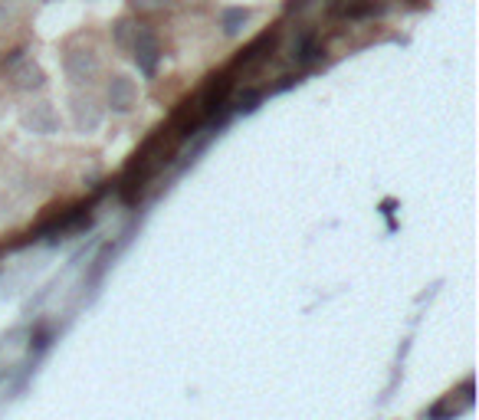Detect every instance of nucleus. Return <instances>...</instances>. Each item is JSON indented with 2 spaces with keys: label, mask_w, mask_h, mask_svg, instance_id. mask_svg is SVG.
Listing matches in <instances>:
<instances>
[{
  "label": "nucleus",
  "mask_w": 479,
  "mask_h": 420,
  "mask_svg": "<svg viewBox=\"0 0 479 420\" xmlns=\"http://www.w3.org/2000/svg\"><path fill=\"white\" fill-rule=\"evenodd\" d=\"M135 56H138V62L145 66V73L154 69V62H158V43H154V36H151L148 30L135 33Z\"/></svg>",
  "instance_id": "nucleus-1"
},
{
  "label": "nucleus",
  "mask_w": 479,
  "mask_h": 420,
  "mask_svg": "<svg viewBox=\"0 0 479 420\" xmlns=\"http://www.w3.org/2000/svg\"><path fill=\"white\" fill-rule=\"evenodd\" d=\"M108 99H112V105H115L119 112L132 108V102H135V86H132V79L115 75V79H112V86H108Z\"/></svg>",
  "instance_id": "nucleus-2"
},
{
  "label": "nucleus",
  "mask_w": 479,
  "mask_h": 420,
  "mask_svg": "<svg viewBox=\"0 0 479 420\" xmlns=\"http://www.w3.org/2000/svg\"><path fill=\"white\" fill-rule=\"evenodd\" d=\"M95 66H99V60H95V53H92V49H75V53H69V60H66V69H69L75 79L92 75V73H95Z\"/></svg>",
  "instance_id": "nucleus-3"
},
{
  "label": "nucleus",
  "mask_w": 479,
  "mask_h": 420,
  "mask_svg": "<svg viewBox=\"0 0 479 420\" xmlns=\"http://www.w3.org/2000/svg\"><path fill=\"white\" fill-rule=\"evenodd\" d=\"M246 20H250V14H246L243 7H230V10H224V16H220L226 36H237V33L243 30V23H246Z\"/></svg>",
  "instance_id": "nucleus-4"
},
{
  "label": "nucleus",
  "mask_w": 479,
  "mask_h": 420,
  "mask_svg": "<svg viewBox=\"0 0 479 420\" xmlns=\"http://www.w3.org/2000/svg\"><path fill=\"white\" fill-rule=\"evenodd\" d=\"M40 82H43V73H40L33 62H27V66L16 73V86H23V89H36Z\"/></svg>",
  "instance_id": "nucleus-5"
},
{
  "label": "nucleus",
  "mask_w": 479,
  "mask_h": 420,
  "mask_svg": "<svg viewBox=\"0 0 479 420\" xmlns=\"http://www.w3.org/2000/svg\"><path fill=\"white\" fill-rule=\"evenodd\" d=\"M171 0H135L138 10H161V7H167Z\"/></svg>",
  "instance_id": "nucleus-6"
}]
</instances>
